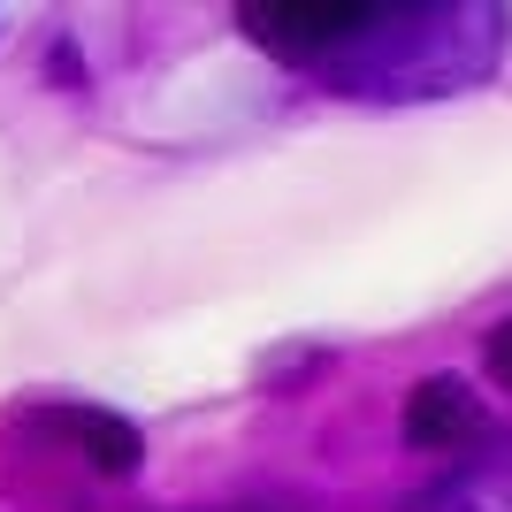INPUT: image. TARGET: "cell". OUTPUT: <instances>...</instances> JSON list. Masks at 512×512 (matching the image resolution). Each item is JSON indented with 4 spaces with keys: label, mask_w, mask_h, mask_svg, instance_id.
Returning a JSON list of instances; mask_svg holds the SVG:
<instances>
[{
    "label": "cell",
    "mask_w": 512,
    "mask_h": 512,
    "mask_svg": "<svg viewBox=\"0 0 512 512\" xmlns=\"http://www.w3.org/2000/svg\"><path fill=\"white\" fill-rule=\"evenodd\" d=\"M383 0H245L237 23H245V39L268 46L276 62H344V54H360L375 31H383Z\"/></svg>",
    "instance_id": "cell-1"
},
{
    "label": "cell",
    "mask_w": 512,
    "mask_h": 512,
    "mask_svg": "<svg viewBox=\"0 0 512 512\" xmlns=\"http://www.w3.org/2000/svg\"><path fill=\"white\" fill-rule=\"evenodd\" d=\"M31 436H54L62 451H77L92 474H107V482H123V474L146 467V436L123 421V413H107V406H39L31 413Z\"/></svg>",
    "instance_id": "cell-2"
},
{
    "label": "cell",
    "mask_w": 512,
    "mask_h": 512,
    "mask_svg": "<svg viewBox=\"0 0 512 512\" xmlns=\"http://www.w3.org/2000/svg\"><path fill=\"white\" fill-rule=\"evenodd\" d=\"M482 428H490V413H482V398L459 375L413 383V398H406V444L413 451H467Z\"/></svg>",
    "instance_id": "cell-3"
},
{
    "label": "cell",
    "mask_w": 512,
    "mask_h": 512,
    "mask_svg": "<svg viewBox=\"0 0 512 512\" xmlns=\"http://www.w3.org/2000/svg\"><path fill=\"white\" fill-rule=\"evenodd\" d=\"M482 367H490V383H505V390H512V314L490 329V344H482Z\"/></svg>",
    "instance_id": "cell-4"
}]
</instances>
